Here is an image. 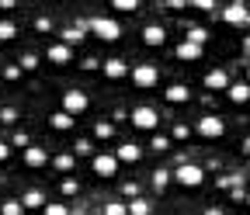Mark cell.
Listing matches in <instances>:
<instances>
[{
    "mask_svg": "<svg viewBox=\"0 0 250 215\" xmlns=\"http://www.w3.org/2000/svg\"><path fill=\"white\" fill-rule=\"evenodd\" d=\"M174 52H177L181 63H198V59H202V45H198V42H191V39H184Z\"/></svg>",
    "mask_w": 250,
    "mask_h": 215,
    "instance_id": "12",
    "label": "cell"
},
{
    "mask_svg": "<svg viewBox=\"0 0 250 215\" xmlns=\"http://www.w3.org/2000/svg\"><path fill=\"white\" fill-rule=\"evenodd\" d=\"M167 184H170V170H164V167L153 170V188H156V191H164Z\"/></svg>",
    "mask_w": 250,
    "mask_h": 215,
    "instance_id": "24",
    "label": "cell"
},
{
    "mask_svg": "<svg viewBox=\"0 0 250 215\" xmlns=\"http://www.w3.org/2000/svg\"><path fill=\"white\" fill-rule=\"evenodd\" d=\"M35 32H52V21H49V18H39V21H35Z\"/></svg>",
    "mask_w": 250,
    "mask_h": 215,
    "instance_id": "38",
    "label": "cell"
},
{
    "mask_svg": "<svg viewBox=\"0 0 250 215\" xmlns=\"http://www.w3.org/2000/svg\"><path fill=\"white\" fill-rule=\"evenodd\" d=\"M62 42L66 45H80L83 42V28L77 24V28H66V32H62Z\"/></svg>",
    "mask_w": 250,
    "mask_h": 215,
    "instance_id": "22",
    "label": "cell"
},
{
    "mask_svg": "<svg viewBox=\"0 0 250 215\" xmlns=\"http://www.w3.org/2000/svg\"><path fill=\"white\" fill-rule=\"evenodd\" d=\"M73 163H77L73 153H59L56 156V170H73Z\"/></svg>",
    "mask_w": 250,
    "mask_h": 215,
    "instance_id": "26",
    "label": "cell"
},
{
    "mask_svg": "<svg viewBox=\"0 0 250 215\" xmlns=\"http://www.w3.org/2000/svg\"><path fill=\"white\" fill-rule=\"evenodd\" d=\"M198 136L202 139H223L226 136V121L219 115H202L198 118Z\"/></svg>",
    "mask_w": 250,
    "mask_h": 215,
    "instance_id": "5",
    "label": "cell"
},
{
    "mask_svg": "<svg viewBox=\"0 0 250 215\" xmlns=\"http://www.w3.org/2000/svg\"><path fill=\"white\" fill-rule=\"evenodd\" d=\"M45 215H70V208L62 201H52V205H45Z\"/></svg>",
    "mask_w": 250,
    "mask_h": 215,
    "instance_id": "33",
    "label": "cell"
},
{
    "mask_svg": "<svg viewBox=\"0 0 250 215\" xmlns=\"http://www.w3.org/2000/svg\"><path fill=\"white\" fill-rule=\"evenodd\" d=\"M87 28H90V35H98L101 42H118L122 39V24L115 18H94Z\"/></svg>",
    "mask_w": 250,
    "mask_h": 215,
    "instance_id": "1",
    "label": "cell"
},
{
    "mask_svg": "<svg viewBox=\"0 0 250 215\" xmlns=\"http://www.w3.org/2000/svg\"><path fill=\"white\" fill-rule=\"evenodd\" d=\"M136 191H139V188H136L132 180H129V184H122V195H125V198H136Z\"/></svg>",
    "mask_w": 250,
    "mask_h": 215,
    "instance_id": "39",
    "label": "cell"
},
{
    "mask_svg": "<svg viewBox=\"0 0 250 215\" xmlns=\"http://www.w3.org/2000/svg\"><path fill=\"white\" fill-rule=\"evenodd\" d=\"M174 180L181 184V188H198V184L205 180V170H202L198 163H177V170H174Z\"/></svg>",
    "mask_w": 250,
    "mask_h": 215,
    "instance_id": "2",
    "label": "cell"
},
{
    "mask_svg": "<svg viewBox=\"0 0 250 215\" xmlns=\"http://www.w3.org/2000/svg\"><path fill=\"white\" fill-rule=\"evenodd\" d=\"M87 108H90V98L83 94V90H66V94H62V111H70L73 118L83 115Z\"/></svg>",
    "mask_w": 250,
    "mask_h": 215,
    "instance_id": "7",
    "label": "cell"
},
{
    "mask_svg": "<svg viewBox=\"0 0 250 215\" xmlns=\"http://www.w3.org/2000/svg\"><path fill=\"white\" fill-rule=\"evenodd\" d=\"M226 98H229L233 104H247V101H250V83H229V87H226Z\"/></svg>",
    "mask_w": 250,
    "mask_h": 215,
    "instance_id": "17",
    "label": "cell"
},
{
    "mask_svg": "<svg viewBox=\"0 0 250 215\" xmlns=\"http://www.w3.org/2000/svg\"><path fill=\"white\" fill-rule=\"evenodd\" d=\"M188 4H195L198 11H212V7H215V0H188Z\"/></svg>",
    "mask_w": 250,
    "mask_h": 215,
    "instance_id": "37",
    "label": "cell"
},
{
    "mask_svg": "<svg viewBox=\"0 0 250 215\" xmlns=\"http://www.w3.org/2000/svg\"><path fill=\"white\" fill-rule=\"evenodd\" d=\"M149 146H153V153H167V149H170V139H167V136H153Z\"/></svg>",
    "mask_w": 250,
    "mask_h": 215,
    "instance_id": "28",
    "label": "cell"
},
{
    "mask_svg": "<svg viewBox=\"0 0 250 215\" xmlns=\"http://www.w3.org/2000/svg\"><path fill=\"white\" fill-rule=\"evenodd\" d=\"M0 121H4V125H14V121H18V108H0Z\"/></svg>",
    "mask_w": 250,
    "mask_h": 215,
    "instance_id": "30",
    "label": "cell"
},
{
    "mask_svg": "<svg viewBox=\"0 0 250 215\" xmlns=\"http://www.w3.org/2000/svg\"><path fill=\"white\" fill-rule=\"evenodd\" d=\"M49 125H52V129H56V132H70V129H73V125H77V118H73V115H70V111H56V115H52V118H49Z\"/></svg>",
    "mask_w": 250,
    "mask_h": 215,
    "instance_id": "16",
    "label": "cell"
},
{
    "mask_svg": "<svg viewBox=\"0 0 250 215\" xmlns=\"http://www.w3.org/2000/svg\"><path fill=\"white\" fill-rule=\"evenodd\" d=\"M21 73H24V70H21V63H11V66L4 70V77H7V80H21Z\"/></svg>",
    "mask_w": 250,
    "mask_h": 215,
    "instance_id": "35",
    "label": "cell"
},
{
    "mask_svg": "<svg viewBox=\"0 0 250 215\" xmlns=\"http://www.w3.org/2000/svg\"><path fill=\"white\" fill-rule=\"evenodd\" d=\"M132 83L139 90H153L156 83H160V70H156L153 63H139V66H132Z\"/></svg>",
    "mask_w": 250,
    "mask_h": 215,
    "instance_id": "3",
    "label": "cell"
},
{
    "mask_svg": "<svg viewBox=\"0 0 250 215\" xmlns=\"http://www.w3.org/2000/svg\"><path fill=\"white\" fill-rule=\"evenodd\" d=\"M115 156H118V163H139L143 160V146L139 142H122L115 149Z\"/></svg>",
    "mask_w": 250,
    "mask_h": 215,
    "instance_id": "10",
    "label": "cell"
},
{
    "mask_svg": "<svg viewBox=\"0 0 250 215\" xmlns=\"http://www.w3.org/2000/svg\"><path fill=\"white\" fill-rule=\"evenodd\" d=\"M132 125H136L139 132H156L160 115H156V108H149V104H139V108L132 111Z\"/></svg>",
    "mask_w": 250,
    "mask_h": 215,
    "instance_id": "4",
    "label": "cell"
},
{
    "mask_svg": "<svg viewBox=\"0 0 250 215\" xmlns=\"http://www.w3.org/2000/svg\"><path fill=\"white\" fill-rule=\"evenodd\" d=\"M14 4H18V0H0V11H11Z\"/></svg>",
    "mask_w": 250,
    "mask_h": 215,
    "instance_id": "41",
    "label": "cell"
},
{
    "mask_svg": "<svg viewBox=\"0 0 250 215\" xmlns=\"http://www.w3.org/2000/svg\"><path fill=\"white\" fill-rule=\"evenodd\" d=\"M205 87H208V90H226V87H229L226 70H208V73H205Z\"/></svg>",
    "mask_w": 250,
    "mask_h": 215,
    "instance_id": "18",
    "label": "cell"
},
{
    "mask_svg": "<svg viewBox=\"0 0 250 215\" xmlns=\"http://www.w3.org/2000/svg\"><path fill=\"white\" fill-rule=\"evenodd\" d=\"M188 39L198 42V45H205V42H208V32H205V28H191V32H188Z\"/></svg>",
    "mask_w": 250,
    "mask_h": 215,
    "instance_id": "31",
    "label": "cell"
},
{
    "mask_svg": "<svg viewBox=\"0 0 250 215\" xmlns=\"http://www.w3.org/2000/svg\"><path fill=\"white\" fill-rule=\"evenodd\" d=\"M101 70H104V77H108V80H122L125 73H129L125 59H104V63H101Z\"/></svg>",
    "mask_w": 250,
    "mask_h": 215,
    "instance_id": "15",
    "label": "cell"
},
{
    "mask_svg": "<svg viewBox=\"0 0 250 215\" xmlns=\"http://www.w3.org/2000/svg\"><path fill=\"white\" fill-rule=\"evenodd\" d=\"M223 21H226V24H247V21H250V11L240 4V0H233V4L223 7Z\"/></svg>",
    "mask_w": 250,
    "mask_h": 215,
    "instance_id": "9",
    "label": "cell"
},
{
    "mask_svg": "<svg viewBox=\"0 0 250 215\" xmlns=\"http://www.w3.org/2000/svg\"><path fill=\"white\" fill-rule=\"evenodd\" d=\"M94 136H98V139H111V121H98V125H94Z\"/></svg>",
    "mask_w": 250,
    "mask_h": 215,
    "instance_id": "29",
    "label": "cell"
},
{
    "mask_svg": "<svg viewBox=\"0 0 250 215\" xmlns=\"http://www.w3.org/2000/svg\"><path fill=\"white\" fill-rule=\"evenodd\" d=\"M188 136H191V129H188L184 121H177V125H174V139H181V142H184Z\"/></svg>",
    "mask_w": 250,
    "mask_h": 215,
    "instance_id": "36",
    "label": "cell"
},
{
    "mask_svg": "<svg viewBox=\"0 0 250 215\" xmlns=\"http://www.w3.org/2000/svg\"><path fill=\"white\" fill-rule=\"evenodd\" d=\"M18 39V24L14 21H0V42H11Z\"/></svg>",
    "mask_w": 250,
    "mask_h": 215,
    "instance_id": "23",
    "label": "cell"
},
{
    "mask_svg": "<svg viewBox=\"0 0 250 215\" xmlns=\"http://www.w3.org/2000/svg\"><path fill=\"white\" fill-rule=\"evenodd\" d=\"M247 205H250V195H247Z\"/></svg>",
    "mask_w": 250,
    "mask_h": 215,
    "instance_id": "46",
    "label": "cell"
},
{
    "mask_svg": "<svg viewBox=\"0 0 250 215\" xmlns=\"http://www.w3.org/2000/svg\"><path fill=\"white\" fill-rule=\"evenodd\" d=\"M45 59H49L52 66H70V63H73V45H66V42H56V45H49Z\"/></svg>",
    "mask_w": 250,
    "mask_h": 215,
    "instance_id": "8",
    "label": "cell"
},
{
    "mask_svg": "<svg viewBox=\"0 0 250 215\" xmlns=\"http://www.w3.org/2000/svg\"><path fill=\"white\" fill-rule=\"evenodd\" d=\"M21 70H39V56H35V52L21 56Z\"/></svg>",
    "mask_w": 250,
    "mask_h": 215,
    "instance_id": "32",
    "label": "cell"
},
{
    "mask_svg": "<svg viewBox=\"0 0 250 215\" xmlns=\"http://www.w3.org/2000/svg\"><path fill=\"white\" fill-rule=\"evenodd\" d=\"M164 42H167L164 24H146V28H143V45H149V49H160Z\"/></svg>",
    "mask_w": 250,
    "mask_h": 215,
    "instance_id": "11",
    "label": "cell"
},
{
    "mask_svg": "<svg viewBox=\"0 0 250 215\" xmlns=\"http://www.w3.org/2000/svg\"><path fill=\"white\" fill-rule=\"evenodd\" d=\"M90 167H94V174H98L101 180H111L118 174V156L115 153H98V156L90 160Z\"/></svg>",
    "mask_w": 250,
    "mask_h": 215,
    "instance_id": "6",
    "label": "cell"
},
{
    "mask_svg": "<svg viewBox=\"0 0 250 215\" xmlns=\"http://www.w3.org/2000/svg\"><path fill=\"white\" fill-rule=\"evenodd\" d=\"M0 215H24V205H21V201H4Z\"/></svg>",
    "mask_w": 250,
    "mask_h": 215,
    "instance_id": "27",
    "label": "cell"
},
{
    "mask_svg": "<svg viewBox=\"0 0 250 215\" xmlns=\"http://www.w3.org/2000/svg\"><path fill=\"white\" fill-rule=\"evenodd\" d=\"M11 156V149H7V142H0V160H7Z\"/></svg>",
    "mask_w": 250,
    "mask_h": 215,
    "instance_id": "42",
    "label": "cell"
},
{
    "mask_svg": "<svg viewBox=\"0 0 250 215\" xmlns=\"http://www.w3.org/2000/svg\"><path fill=\"white\" fill-rule=\"evenodd\" d=\"M205 215H226L223 208H205Z\"/></svg>",
    "mask_w": 250,
    "mask_h": 215,
    "instance_id": "43",
    "label": "cell"
},
{
    "mask_svg": "<svg viewBox=\"0 0 250 215\" xmlns=\"http://www.w3.org/2000/svg\"><path fill=\"white\" fill-rule=\"evenodd\" d=\"M111 7H115L118 14H136V11H139V0H111Z\"/></svg>",
    "mask_w": 250,
    "mask_h": 215,
    "instance_id": "21",
    "label": "cell"
},
{
    "mask_svg": "<svg viewBox=\"0 0 250 215\" xmlns=\"http://www.w3.org/2000/svg\"><path fill=\"white\" fill-rule=\"evenodd\" d=\"M21 205H24V208H45V195H42V191H35V188H31V191H24V198H21Z\"/></svg>",
    "mask_w": 250,
    "mask_h": 215,
    "instance_id": "19",
    "label": "cell"
},
{
    "mask_svg": "<svg viewBox=\"0 0 250 215\" xmlns=\"http://www.w3.org/2000/svg\"><path fill=\"white\" fill-rule=\"evenodd\" d=\"M104 215H129V201H108Z\"/></svg>",
    "mask_w": 250,
    "mask_h": 215,
    "instance_id": "25",
    "label": "cell"
},
{
    "mask_svg": "<svg viewBox=\"0 0 250 215\" xmlns=\"http://www.w3.org/2000/svg\"><path fill=\"white\" fill-rule=\"evenodd\" d=\"M149 212H153V205L146 198H132L129 201V215H149Z\"/></svg>",
    "mask_w": 250,
    "mask_h": 215,
    "instance_id": "20",
    "label": "cell"
},
{
    "mask_svg": "<svg viewBox=\"0 0 250 215\" xmlns=\"http://www.w3.org/2000/svg\"><path fill=\"white\" fill-rule=\"evenodd\" d=\"M164 98H167V104H188L191 101V90H188V83H170L164 90Z\"/></svg>",
    "mask_w": 250,
    "mask_h": 215,
    "instance_id": "14",
    "label": "cell"
},
{
    "mask_svg": "<svg viewBox=\"0 0 250 215\" xmlns=\"http://www.w3.org/2000/svg\"><path fill=\"white\" fill-rule=\"evenodd\" d=\"M24 163H28V167H35V170L45 167V163H49L45 146H31V142H28V146H24Z\"/></svg>",
    "mask_w": 250,
    "mask_h": 215,
    "instance_id": "13",
    "label": "cell"
},
{
    "mask_svg": "<svg viewBox=\"0 0 250 215\" xmlns=\"http://www.w3.org/2000/svg\"><path fill=\"white\" fill-rule=\"evenodd\" d=\"M167 4H170V7H184V0H167Z\"/></svg>",
    "mask_w": 250,
    "mask_h": 215,
    "instance_id": "44",
    "label": "cell"
},
{
    "mask_svg": "<svg viewBox=\"0 0 250 215\" xmlns=\"http://www.w3.org/2000/svg\"><path fill=\"white\" fill-rule=\"evenodd\" d=\"M59 191L66 195V198H70V195H77V180H73V177H66V180L59 184Z\"/></svg>",
    "mask_w": 250,
    "mask_h": 215,
    "instance_id": "34",
    "label": "cell"
},
{
    "mask_svg": "<svg viewBox=\"0 0 250 215\" xmlns=\"http://www.w3.org/2000/svg\"><path fill=\"white\" fill-rule=\"evenodd\" d=\"M80 66H83V70H98L101 63H98V59H94V56H87V59H83V63H80Z\"/></svg>",
    "mask_w": 250,
    "mask_h": 215,
    "instance_id": "40",
    "label": "cell"
},
{
    "mask_svg": "<svg viewBox=\"0 0 250 215\" xmlns=\"http://www.w3.org/2000/svg\"><path fill=\"white\" fill-rule=\"evenodd\" d=\"M243 153H250V139H247V142H243Z\"/></svg>",
    "mask_w": 250,
    "mask_h": 215,
    "instance_id": "45",
    "label": "cell"
}]
</instances>
